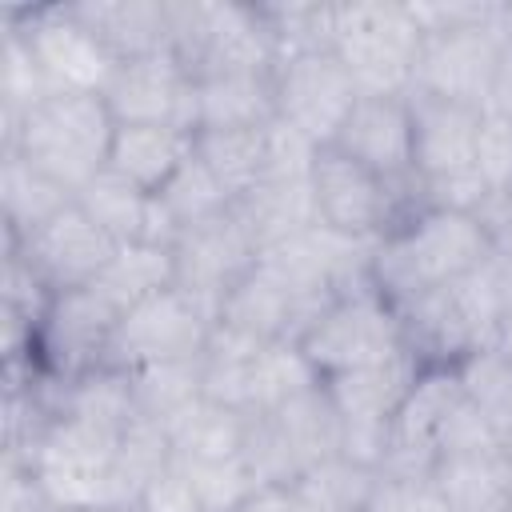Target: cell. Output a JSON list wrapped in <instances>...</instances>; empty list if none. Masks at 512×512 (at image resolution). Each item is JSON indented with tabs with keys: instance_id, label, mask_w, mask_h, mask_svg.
I'll return each mask as SVG.
<instances>
[{
	"instance_id": "1",
	"label": "cell",
	"mask_w": 512,
	"mask_h": 512,
	"mask_svg": "<svg viewBox=\"0 0 512 512\" xmlns=\"http://www.w3.org/2000/svg\"><path fill=\"white\" fill-rule=\"evenodd\" d=\"M492 236L472 212L424 208L404 228L388 232L372 256V284L392 300H416L436 292L492 256Z\"/></svg>"
},
{
	"instance_id": "28",
	"label": "cell",
	"mask_w": 512,
	"mask_h": 512,
	"mask_svg": "<svg viewBox=\"0 0 512 512\" xmlns=\"http://www.w3.org/2000/svg\"><path fill=\"white\" fill-rule=\"evenodd\" d=\"M164 428H168V440H172V456L176 460H184V464H208V460L240 456L248 412H236V408H224V404L200 396L184 412H176Z\"/></svg>"
},
{
	"instance_id": "22",
	"label": "cell",
	"mask_w": 512,
	"mask_h": 512,
	"mask_svg": "<svg viewBox=\"0 0 512 512\" xmlns=\"http://www.w3.org/2000/svg\"><path fill=\"white\" fill-rule=\"evenodd\" d=\"M232 216L252 240L256 256L312 224L316 220V196L312 180H260L240 200H232Z\"/></svg>"
},
{
	"instance_id": "26",
	"label": "cell",
	"mask_w": 512,
	"mask_h": 512,
	"mask_svg": "<svg viewBox=\"0 0 512 512\" xmlns=\"http://www.w3.org/2000/svg\"><path fill=\"white\" fill-rule=\"evenodd\" d=\"M436 488L452 504V512H496L512 508V464L504 448L440 456L432 468Z\"/></svg>"
},
{
	"instance_id": "11",
	"label": "cell",
	"mask_w": 512,
	"mask_h": 512,
	"mask_svg": "<svg viewBox=\"0 0 512 512\" xmlns=\"http://www.w3.org/2000/svg\"><path fill=\"white\" fill-rule=\"evenodd\" d=\"M212 324L216 320L172 284L120 316L104 364L132 372V368L164 364V360H192L204 352Z\"/></svg>"
},
{
	"instance_id": "42",
	"label": "cell",
	"mask_w": 512,
	"mask_h": 512,
	"mask_svg": "<svg viewBox=\"0 0 512 512\" xmlns=\"http://www.w3.org/2000/svg\"><path fill=\"white\" fill-rule=\"evenodd\" d=\"M492 448H504L496 424L484 416V408L464 392L448 416L440 420L436 428V460L440 456H468V452H492Z\"/></svg>"
},
{
	"instance_id": "33",
	"label": "cell",
	"mask_w": 512,
	"mask_h": 512,
	"mask_svg": "<svg viewBox=\"0 0 512 512\" xmlns=\"http://www.w3.org/2000/svg\"><path fill=\"white\" fill-rule=\"evenodd\" d=\"M76 204H80L116 244H136V240H144V220H148L152 192L136 188L128 176L104 168L96 180H88V184L76 192Z\"/></svg>"
},
{
	"instance_id": "50",
	"label": "cell",
	"mask_w": 512,
	"mask_h": 512,
	"mask_svg": "<svg viewBox=\"0 0 512 512\" xmlns=\"http://www.w3.org/2000/svg\"><path fill=\"white\" fill-rule=\"evenodd\" d=\"M504 456H508V464H512V432L504 436Z\"/></svg>"
},
{
	"instance_id": "40",
	"label": "cell",
	"mask_w": 512,
	"mask_h": 512,
	"mask_svg": "<svg viewBox=\"0 0 512 512\" xmlns=\"http://www.w3.org/2000/svg\"><path fill=\"white\" fill-rule=\"evenodd\" d=\"M156 196H160V204L172 212V220L180 224V232H184L188 224L208 220V216H216V212H224V208L232 204L228 192L216 184V176L196 160V152L180 164V172H176Z\"/></svg>"
},
{
	"instance_id": "45",
	"label": "cell",
	"mask_w": 512,
	"mask_h": 512,
	"mask_svg": "<svg viewBox=\"0 0 512 512\" xmlns=\"http://www.w3.org/2000/svg\"><path fill=\"white\" fill-rule=\"evenodd\" d=\"M132 512H204L200 508V496H196V484L184 468V460H168L148 484L144 492L136 496Z\"/></svg>"
},
{
	"instance_id": "15",
	"label": "cell",
	"mask_w": 512,
	"mask_h": 512,
	"mask_svg": "<svg viewBox=\"0 0 512 512\" xmlns=\"http://www.w3.org/2000/svg\"><path fill=\"white\" fill-rule=\"evenodd\" d=\"M104 104L116 124H164L192 132L200 128L196 76L164 48L140 60H124L104 88Z\"/></svg>"
},
{
	"instance_id": "4",
	"label": "cell",
	"mask_w": 512,
	"mask_h": 512,
	"mask_svg": "<svg viewBox=\"0 0 512 512\" xmlns=\"http://www.w3.org/2000/svg\"><path fill=\"white\" fill-rule=\"evenodd\" d=\"M424 28L408 4L392 0H352L336 4L332 16V52L348 68L356 92L372 96H408Z\"/></svg>"
},
{
	"instance_id": "30",
	"label": "cell",
	"mask_w": 512,
	"mask_h": 512,
	"mask_svg": "<svg viewBox=\"0 0 512 512\" xmlns=\"http://www.w3.org/2000/svg\"><path fill=\"white\" fill-rule=\"evenodd\" d=\"M268 124L264 128H200L196 132L192 152L216 176V184L228 192V200H240L248 188L260 184L264 152H268Z\"/></svg>"
},
{
	"instance_id": "31",
	"label": "cell",
	"mask_w": 512,
	"mask_h": 512,
	"mask_svg": "<svg viewBox=\"0 0 512 512\" xmlns=\"http://www.w3.org/2000/svg\"><path fill=\"white\" fill-rule=\"evenodd\" d=\"M176 284V260H172V248H160V244H120L112 264L96 276V292L124 316L128 308H136L140 300L164 292Z\"/></svg>"
},
{
	"instance_id": "39",
	"label": "cell",
	"mask_w": 512,
	"mask_h": 512,
	"mask_svg": "<svg viewBox=\"0 0 512 512\" xmlns=\"http://www.w3.org/2000/svg\"><path fill=\"white\" fill-rule=\"evenodd\" d=\"M464 392L484 408V416L496 424L500 440L512 432V360H504L496 348L472 352L460 368Z\"/></svg>"
},
{
	"instance_id": "12",
	"label": "cell",
	"mask_w": 512,
	"mask_h": 512,
	"mask_svg": "<svg viewBox=\"0 0 512 512\" xmlns=\"http://www.w3.org/2000/svg\"><path fill=\"white\" fill-rule=\"evenodd\" d=\"M8 24L24 32V40L32 44L56 92L104 96V88L120 68V60L92 36V28L72 12V4L32 8V12L24 8V12H12Z\"/></svg>"
},
{
	"instance_id": "38",
	"label": "cell",
	"mask_w": 512,
	"mask_h": 512,
	"mask_svg": "<svg viewBox=\"0 0 512 512\" xmlns=\"http://www.w3.org/2000/svg\"><path fill=\"white\" fill-rule=\"evenodd\" d=\"M260 12L276 44V64L300 52H332L336 4H260Z\"/></svg>"
},
{
	"instance_id": "20",
	"label": "cell",
	"mask_w": 512,
	"mask_h": 512,
	"mask_svg": "<svg viewBox=\"0 0 512 512\" xmlns=\"http://www.w3.org/2000/svg\"><path fill=\"white\" fill-rule=\"evenodd\" d=\"M408 108H412V144H416L420 184L476 172V132H480L484 108L456 104L428 92H408Z\"/></svg>"
},
{
	"instance_id": "37",
	"label": "cell",
	"mask_w": 512,
	"mask_h": 512,
	"mask_svg": "<svg viewBox=\"0 0 512 512\" xmlns=\"http://www.w3.org/2000/svg\"><path fill=\"white\" fill-rule=\"evenodd\" d=\"M316 384H324V380L312 368V360L304 356V348L292 344V340H272L256 356V368H252V408L248 412H272V408L288 404L292 396H300V392H308Z\"/></svg>"
},
{
	"instance_id": "18",
	"label": "cell",
	"mask_w": 512,
	"mask_h": 512,
	"mask_svg": "<svg viewBox=\"0 0 512 512\" xmlns=\"http://www.w3.org/2000/svg\"><path fill=\"white\" fill-rule=\"evenodd\" d=\"M340 152L360 160L384 184L404 188L416 184V144H412V108L408 96H372L360 92L336 140Z\"/></svg>"
},
{
	"instance_id": "24",
	"label": "cell",
	"mask_w": 512,
	"mask_h": 512,
	"mask_svg": "<svg viewBox=\"0 0 512 512\" xmlns=\"http://www.w3.org/2000/svg\"><path fill=\"white\" fill-rule=\"evenodd\" d=\"M196 136L180 132V128H164V124H116V140H112V156L108 168L128 176L136 188L144 192H160L180 164L192 156Z\"/></svg>"
},
{
	"instance_id": "44",
	"label": "cell",
	"mask_w": 512,
	"mask_h": 512,
	"mask_svg": "<svg viewBox=\"0 0 512 512\" xmlns=\"http://www.w3.org/2000/svg\"><path fill=\"white\" fill-rule=\"evenodd\" d=\"M364 512H452V504L444 500V492L436 488L432 476H392V472H380Z\"/></svg>"
},
{
	"instance_id": "41",
	"label": "cell",
	"mask_w": 512,
	"mask_h": 512,
	"mask_svg": "<svg viewBox=\"0 0 512 512\" xmlns=\"http://www.w3.org/2000/svg\"><path fill=\"white\" fill-rule=\"evenodd\" d=\"M192 484H196V496H200V508L204 512H240L252 492L260 488L256 476L248 472L244 456H228V460H208V464H184Z\"/></svg>"
},
{
	"instance_id": "21",
	"label": "cell",
	"mask_w": 512,
	"mask_h": 512,
	"mask_svg": "<svg viewBox=\"0 0 512 512\" xmlns=\"http://www.w3.org/2000/svg\"><path fill=\"white\" fill-rule=\"evenodd\" d=\"M72 12L92 36L124 64L168 48V4L164 0H80Z\"/></svg>"
},
{
	"instance_id": "34",
	"label": "cell",
	"mask_w": 512,
	"mask_h": 512,
	"mask_svg": "<svg viewBox=\"0 0 512 512\" xmlns=\"http://www.w3.org/2000/svg\"><path fill=\"white\" fill-rule=\"evenodd\" d=\"M48 96H56L48 72L40 68L24 32L16 24H8L4 28V52H0V124H4V132H12Z\"/></svg>"
},
{
	"instance_id": "13",
	"label": "cell",
	"mask_w": 512,
	"mask_h": 512,
	"mask_svg": "<svg viewBox=\"0 0 512 512\" xmlns=\"http://www.w3.org/2000/svg\"><path fill=\"white\" fill-rule=\"evenodd\" d=\"M276 120L304 132L316 148H328L356 104V84L336 52H300L272 72Z\"/></svg>"
},
{
	"instance_id": "51",
	"label": "cell",
	"mask_w": 512,
	"mask_h": 512,
	"mask_svg": "<svg viewBox=\"0 0 512 512\" xmlns=\"http://www.w3.org/2000/svg\"><path fill=\"white\" fill-rule=\"evenodd\" d=\"M100 512H112V508H100Z\"/></svg>"
},
{
	"instance_id": "43",
	"label": "cell",
	"mask_w": 512,
	"mask_h": 512,
	"mask_svg": "<svg viewBox=\"0 0 512 512\" xmlns=\"http://www.w3.org/2000/svg\"><path fill=\"white\" fill-rule=\"evenodd\" d=\"M476 172L488 196L512 192V116L484 108L476 132Z\"/></svg>"
},
{
	"instance_id": "5",
	"label": "cell",
	"mask_w": 512,
	"mask_h": 512,
	"mask_svg": "<svg viewBox=\"0 0 512 512\" xmlns=\"http://www.w3.org/2000/svg\"><path fill=\"white\" fill-rule=\"evenodd\" d=\"M340 436V416L316 384L272 412H248L240 456L260 488H288L312 464L340 456Z\"/></svg>"
},
{
	"instance_id": "2",
	"label": "cell",
	"mask_w": 512,
	"mask_h": 512,
	"mask_svg": "<svg viewBox=\"0 0 512 512\" xmlns=\"http://www.w3.org/2000/svg\"><path fill=\"white\" fill-rule=\"evenodd\" d=\"M116 140V120L104 96L56 92L32 108L12 132H4V152H20L44 176L64 184L72 196L108 168Z\"/></svg>"
},
{
	"instance_id": "19",
	"label": "cell",
	"mask_w": 512,
	"mask_h": 512,
	"mask_svg": "<svg viewBox=\"0 0 512 512\" xmlns=\"http://www.w3.org/2000/svg\"><path fill=\"white\" fill-rule=\"evenodd\" d=\"M460 396H464V384H460L456 368H420L412 392L404 396V404L392 420V440H388V456H384L380 472L432 476V468H436V428Z\"/></svg>"
},
{
	"instance_id": "25",
	"label": "cell",
	"mask_w": 512,
	"mask_h": 512,
	"mask_svg": "<svg viewBox=\"0 0 512 512\" xmlns=\"http://www.w3.org/2000/svg\"><path fill=\"white\" fill-rule=\"evenodd\" d=\"M76 196L44 176L36 164H28L20 152H0V208H4V236L8 244H20L40 224H48L56 212H64Z\"/></svg>"
},
{
	"instance_id": "10",
	"label": "cell",
	"mask_w": 512,
	"mask_h": 512,
	"mask_svg": "<svg viewBox=\"0 0 512 512\" xmlns=\"http://www.w3.org/2000/svg\"><path fill=\"white\" fill-rule=\"evenodd\" d=\"M508 40H512V32L500 24H460V28L424 32L412 92L488 108L500 52Z\"/></svg>"
},
{
	"instance_id": "6",
	"label": "cell",
	"mask_w": 512,
	"mask_h": 512,
	"mask_svg": "<svg viewBox=\"0 0 512 512\" xmlns=\"http://www.w3.org/2000/svg\"><path fill=\"white\" fill-rule=\"evenodd\" d=\"M116 444H120V432H108L72 416H56L44 428L40 444L20 464L32 468L52 512H100V508L124 512L112 484Z\"/></svg>"
},
{
	"instance_id": "16",
	"label": "cell",
	"mask_w": 512,
	"mask_h": 512,
	"mask_svg": "<svg viewBox=\"0 0 512 512\" xmlns=\"http://www.w3.org/2000/svg\"><path fill=\"white\" fill-rule=\"evenodd\" d=\"M120 324V312L88 284L56 292L40 328H36V360L48 376L76 380L108 360L112 332Z\"/></svg>"
},
{
	"instance_id": "48",
	"label": "cell",
	"mask_w": 512,
	"mask_h": 512,
	"mask_svg": "<svg viewBox=\"0 0 512 512\" xmlns=\"http://www.w3.org/2000/svg\"><path fill=\"white\" fill-rule=\"evenodd\" d=\"M240 512H300L288 488H256Z\"/></svg>"
},
{
	"instance_id": "35",
	"label": "cell",
	"mask_w": 512,
	"mask_h": 512,
	"mask_svg": "<svg viewBox=\"0 0 512 512\" xmlns=\"http://www.w3.org/2000/svg\"><path fill=\"white\" fill-rule=\"evenodd\" d=\"M132 380V400L136 416L168 424L176 412H184L192 400L204 396V368L200 356L192 360H164V364H144L128 372Z\"/></svg>"
},
{
	"instance_id": "23",
	"label": "cell",
	"mask_w": 512,
	"mask_h": 512,
	"mask_svg": "<svg viewBox=\"0 0 512 512\" xmlns=\"http://www.w3.org/2000/svg\"><path fill=\"white\" fill-rule=\"evenodd\" d=\"M316 316H320V308L296 304L288 292H280L256 268L228 292V300L220 308L224 324H232L256 340H292V344H300V336L316 324Z\"/></svg>"
},
{
	"instance_id": "14",
	"label": "cell",
	"mask_w": 512,
	"mask_h": 512,
	"mask_svg": "<svg viewBox=\"0 0 512 512\" xmlns=\"http://www.w3.org/2000/svg\"><path fill=\"white\" fill-rule=\"evenodd\" d=\"M172 260H176V288L188 300H196L212 320H220L228 292L256 268V248L236 224L228 204L224 212L188 224L172 244Z\"/></svg>"
},
{
	"instance_id": "17",
	"label": "cell",
	"mask_w": 512,
	"mask_h": 512,
	"mask_svg": "<svg viewBox=\"0 0 512 512\" xmlns=\"http://www.w3.org/2000/svg\"><path fill=\"white\" fill-rule=\"evenodd\" d=\"M8 248L20 252V260L52 292H68V288L96 284V276L112 264V256H116L120 244L72 200L64 212H56L32 236H24L20 244H8Z\"/></svg>"
},
{
	"instance_id": "49",
	"label": "cell",
	"mask_w": 512,
	"mask_h": 512,
	"mask_svg": "<svg viewBox=\"0 0 512 512\" xmlns=\"http://www.w3.org/2000/svg\"><path fill=\"white\" fill-rule=\"evenodd\" d=\"M504 360H512V312L504 316V324H500V336H496V344H492Z\"/></svg>"
},
{
	"instance_id": "32",
	"label": "cell",
	"mask_w": 512,
	"mask_h": 512,
	"mask_svg": "<svg viewBox=\"0 0 512 512\" xmlns=\"http://www.w3.org/2000/svg\"><path fill=\"white\" fill-rule=\"evenodd\" d=\"M376 468H364L348 456H332L300 472L288 492L300 512H364L376 488Z\"/></svg>"
},
{
	"instance_id": "9",
	"label": "cell",
	"mask_w": 512,
	"mask_h": 512,
	"mask_svg": "<svg viewBox=\"0 0 512 512\" xmlns=\"http://www.w3.org/2000/svg\"><path fill=\"white\" fill-rule=\"evenodd\" d=\"M312 196H316V220L344 236L384 240L388 232L408 224L400 188L384 184L376 172H368L360 160H352L336 144L316 152Z\"/></svg>"
},
{
	"instance_id": "7",
	"label": "cell",
	"mask_w": 512,
	"mask_h": 512,
	"mask_svg": "<svg viewBox=\"0 0 512 512\" xmlns=\"http://www.w3.org/2000/svg\"><path fill=\"white\" fill-rule=\"evenodd\" d=\"M300 348L312 360V368L320 372V380L356 372V368H372V364H384V360L408 352L400 312L376 284L336 296L316 316V324L300 336Z\"/></svg>"
},
{
	"instance_id": "36",
	"label": "cell",
	"mask_w": 512,
	"mask_h": 512,
	"mask_svg": "<svg viewBox=\"0 0 512 512\" xmlns=\"http://www.w3.org/2000/svg\"><path fill=\"white\" fill-rule=\"evenodd\" d=\"M172 460V440L168 428L160 420L136 416L116 444V464H112V484H116V500L124 512H132L136 496L144 492V484Z\"/></svg>"
},
{
	"instance_id": "27",
	"label": "cell",
	"mask_w": 512,
	"mask_h": 512,
	"mask_svg": "<svg viewBox=\"0 0 512 512\" xmlns=\"http://www.w3.org/2000/svg\"><path fill=\"white\" fill-rule=\"evenodd\" d=\"M196 108L200 128H264L268 120H276L272 72L204 76L196 80Z\"/></svg>"
},
{
	"instance_id": "46",
	"label": "cell",
	"mask_w": 512,
	"mask_h": 512,
	"mask_svg": "<svg viewBox=\"0 0 512 512\" xmlns=\"http://www.w3.org/2000/svg\"><path fill=\"white\" fill-rule=\"evenodd\" d=\"M476 216H480V224L488 228V236H492L496 252H504V256L512 260V192L488 196V200H484V208H480Z\"/></svg>"
},
{
	"instance_id": "47",
	"label": "cell",
	"mask_w": 512,
	"mask_h": 512,
	"mask_svg": "<svg viewBox=\"0 0 512 512\" xmlns=\"http://www.w3.org/2000/svg\"><path fill=\"white\" fill-rule=\"evenodd\" d=\"M488 108L512 116V40H508L504 52H500V68H496V84H492V100H488Z\"/></svg>"
},
{
	"instance_id": "8",
	"label": "cell",
	"mask_w": 512,
	"mask_h": 512,
	"mask_svg": "<svg viewBox=\"0 0 512 512\" xmlns=\"http://www.w3.org/2000/svg\"><path fill=\"white\" fill-rule=\"evenodd\" d=\"M420 376V360L412 352H400L384 364L372 368H356V372H340L324 380V392L340 416V456L376 468L388 456V440H392V420L404 404V396L412 392Z\"/></svg>"
},
{
	"instance_id": "29",
	"label": "cell",
	"mask_w": 512,
	"mask_h": 512,
	"mask_svg": "<svg viewBox=\"0 0 512 512\" xmlns=\"http://www.w3.org/2000/svg\"><path fill=\"white\" fill-rule=\"evenodd\" d=\"M264 344H272V340H256V336L216 320L208 332V344L200 352L204 396L224 408L248 412L252 408V368H256V356L264 352Z\"/></svg>"
},
{
	"instance_id": "3",
	"label": "cell",
	"mask_w": 512,
	"mask_h": 512,
	"mask_svg": "<svg viewBox=\"0 0 512 512\" xmlns=\"http://www.w3.org/2000/svg\"><path fill=\"white\" fill-rule=\"evenodd\" d=\"M168 52L196 76L276 72V44L260 4L236 0H164Z\"/></svg>"
}]
</instances>
